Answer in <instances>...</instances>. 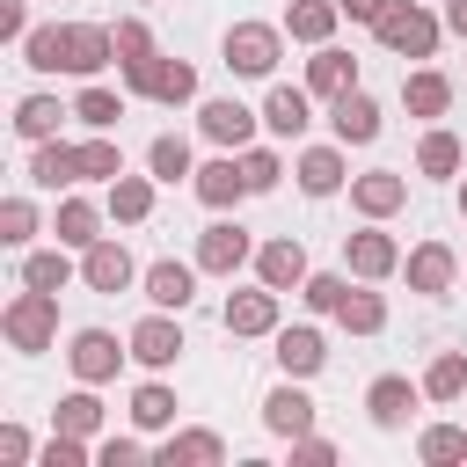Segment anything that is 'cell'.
Listing matches in <instances>:
<instances>
[{
    "mask_svg": "<svg viewBox=\"0 0 467 467\" xmlns=\"http://www.w3.org/2000/svg\"><path fill=\"white\" fill-rule=\"evenodd\" d=\"M109 58H117V29H102V22H44V29L22 36V66H36V73L95 80Z\"/></svg>",
    "mask_w": 467,
    "mask_h": 467,
    "instance_id": "obj_1",
    "label": "cell"
},
{
    "mask_svg": "<svg viewBox=\"0 0 467 467\" xmlns=\"http://www.w3.org/2000/svg\"><path fill=\"white\" fill-rule=\"evenodd\" d=\"M0 336H7L15 350H51V343H58V292L22 285V292L0 306Z\"/></svg>",
    "mask_w": 467,
    "mask_h": 467,
    "instance_id": "obj_2",
    "label": "cell"
},
{
    "mask_svg": "<svg viewBox=\"0 0 467 467\" xmlns=\"http://www.w3.org/2000/svg\"><path fill=\"white\" fill-rule=\"evenodd\" d=\"M372 36H379L394 58H431L438 36H445V15H431V7H416V0H394V7L372 22Z\"/></svg>",
    "mask_w": 467,
    "mask_h": 467,
    "instance_id": "obj_3",
    "label": "cell"
},
{
    "mask_svg": "<svg viewBox=\"0 0 467 467\" xmlns=\"http://www.w3.org/2000/svg\"><path fill=\"white\" fill-rule=\"evenodd\" d=\"M219 51H226V73H241V80H270L277 58H285V29H270V22H234Z\"/></svg>",
    "mask_w": 467,
    "mask_h": 467,
    "instance_id": "obj_4",
    "label": "cell"
},
{
    "mask_svg": "<svg viewBox=\"0 0 467 467\" xmlns=\"http://www.w3.org/2000/svg\"><path fill=\"white\" fill-rule=\"evenodd\" d=\"M124 88L131 95H146V102H161V109H182V102H197V66L190 58H146V66H124Z\"/></svg>",
    "mask_w": 467,
    "mask_h": 467,
    "instance_id": "obj_5",
    "label": "cell"
},
{
    "mask_svg": "<svg viewBox=\"0 0 467 467\" xmlns=\"http://www.w3.org/2000/svg\"><path fill=\"white\" fill-rule=\"evenodd\" d=\"M131 358V343H117L109 328H80L73 343H66V365H73V379L80 387H102V379H117V365Z\"/></svg>",
    "mask_w": 467,
    "mask_h": 467,
    "instance_id": "obj_6",
    "label": "cell"
},
{
    "mask_svg": "<svg viewBox=\"0 0 467 467\" xmlns=\"http://www.w3.org/2000/svg\"><path fill=\"white\" fill-rule=\"evenodd\" d=\"M241 263H255V241H248V226H241V219H212V226L197 234V270H212V277H234Z\"/></svg>",
    "mask_w": 467,
    "mask_h": 467,
    "instance_id": "obj_7",
    "label": "cell"
},
{
    "mask_svg": "<svg viewBox=\"0 0 467 467\" xmlns=\"http://www.w3.org/2000/svg\"><path fill=\"white\" fill-rule=\"evenodd\" d=\"M343 263H350V277L379 285V277H394V270H401V248H394V234H379V219H372V226L343 234Z\"/></svg>",
    "mask_w": 467,
    "mask_h": 467,
    "instance_id": "obj_8",
    "label": "cell"
},
{
    "mask_svg": "<svg viewBox=\"0 0 467 467\" xmlns=\"http://www.w3.org/2000/svg\"><path fill=\"white\" fill-rule=\"evenodd\" d=\"M124 343H131V358H139L146 372H168V365H175V358L190 350V343H182V328L168 321V306H153V314H146V321H139V328H131Z\"/></svg>",
    "mask_w": 467,
    "mask_h": 467,
    "instance_id": "obj_9",
    "label": "cell"
},
{
    "mask_svg": "<svg viewBox=\"0 0 467 467\" xmlns=\"http://www.w3.org/2000/svg\"><path fill=\"white\" fill-rule=\"evenodd\" d=\"M190 190H197L212 212H234L241 197H255V190H248V175H241V153H234V146H226L219 161H204V168L190 175Z\"/></svg>",
    "mask_w": 467,
    "mask_h": 467,
    "instance_id": "obj_10",
    "label": "cell"
},
{
    "mask_svg": "<svg viewBox=\"0 0 467 467\" xmlns=\"http://www.w3.org/2000/svg\"><path fill=\"white\" fill-rule=\"evenodd\" d=\"M255 117H263V109H248V102L219 95V102H204V109H197V131H204L212 146H234V153H241V146L255 139Z\"/></svg>",
    "mask_w": 467,
    "mask_h": 467,
    "instance_id": "obj_11",
    "label": "cell"
},
{
    "mask_svg": "<svg viewBox=\"0 0 467 467\" xmlns=\"http://www.w3.org/2000/svg\"><path fill=\"white\" fill-rule=\"evenodd\" d=\"M328 131H336V146H372V139H379V102H372L365 88L336 95V102H328Z\"/></svg>",
    "mask_w": 467,
    "mask_h": 467,
    "instance_id": "obj_12",
    "label": "cell"
},
{
    "mask_svg": "<svg viewBox=\"0 0 467 467\" xmlns=\"http://www.w3.org/2000/svg\"><path fill=\"white\" fill-rule=\"evenodd\" d=\"M350 204H358L365 219H394V212L409 204V175H394V168H365V175H350Z\"/></svg>",
    "mask_w": 467,
    "mask_h": 467,
    "instance_id": "obj_13",
    "label": "cell"
},
{
    "mask_svg": "<svg viewBox=\"0 0 467 467\" xmlns=\"http://www.w3.org/2000/svg\"><path fill=\"white\" fill-rule=\"evenodd\" d=\"M80 277H88V292H124L131 277H139V263H131V248L124 241H95V248H80Z\"/></svg>",
    "mask_w": 467,
    "mask_h": 467,
    "instance_id": "obj_14",
    "label": "cell"
},
{
    "mask_svg": "<svg viewBox=\"0 0 467 467\" xmlns=\"http://www.w3.org/2000/svg\"><path fill=\"white\" fill-rule=\"evenodd\" d=\"M255 277H263L270 292H299L314 270H306V248H299L292 234H277V241H263V248H255Z\"/></svg>",
    "mask_w": 467,
    "mask_h": 467,
    "instance_id": "obj_15",
    "label": "cell"
},
{
    "mask_svg": "<svg viewBox=\"0 0 467 467\" xmlns=\"http://www.w3.org/2000/svg\"><path fill=\"white\" fill-rule=\"evenodd\" d=\"M409 292H423V299H445L452 292V277H460V255L445 248V241H423V248H409Z\"/></svg>",
    "mask_w": 467,
    "mask_h": 467,
    "instance_id": "obj_16",
    "label": "cell"
},
{
    "mask_svg": "<svg viewBox=\"0 0 467 467\" xmlns=\"http://www.w3.org/2000/svg\"><path fill=\"white\" fill-rule=\"evenodd\" d=\"M277 299H285V292H270L263 277H255V292H234L226 314H219L226 336H277Z\"/></svg>",
    "mask_w": 467,
    "mask_h": 467,
    "instance_id": "obj_17",
    "label": "cell"
},
{
    "mask_svg": "<svg viewBox=\"0 0 467 467\" xmlns=\"http://www.w3.org/2000/svg\"><path fill=\"white\" fill-rule=\"evenodd\" d=\"M263 431H277V438H306L314 431V401H306L299 379H285V387L263 394Z\"/></svg>",
    "mask_w": 467,
    "mask_h": 467,
    "instance_id": "obj_18",
    "label": "cell"
},
{
    "mask_svg": "<svg viewBox=\"0 0 467 467\" xmlns=\"http://www.w3.org/2000/svg\"><path fill=\"white\" fill-rule=\"evenodd\" d=\"M350 88H358V58L336 51V44H314V58H306V95L336 102V95H350Z\"/></svg>",
    "mask_w": 467,
    "mask_h": 467,
    "instance_id": "obj_19",
    "label": "cell"
},
{
    "mask_svg": "<svg viewBox=\"0 0 467 467\" xmlns=\"http://www.w3.org/2000/svg\"><path fill=\"white\" fill-rule=\"evenodd\" d=\"M416 401H423V387H409L401 372H379V379L365 387V409H372V423H379V431H401Z\"/></svg>",
    "mask_w": 467,
    "mask_h": 467,
    "instance_id": "obj_20",
    "label": "cell"
},
{
    "mask_svg": "<svg viewBox=\"0 0 467 467\" xmlns=\"http://www.w3.org/2000/svg\"><path fill=\"white\" fill-rule=\"evenodd\" d=\"M306 124H314V95L306 88H270L263 95V131L270 139H299Z\"/></svg>",
    "mask_w": 467,
    "mask_h": 467,
    "instance_id": "obj_21",
    "label": "cell"
},
{
    "mask_svg": "<svg viewBox=\"0 0 467 467\" xmlns=\"http://www.w3.org/2000/svg\"><path fill=\"white\" fill-rule=\"evenodd\" d=\"M270 343H277V365H285V379H314V372L328 365V343H321V328H277Z\"/></svg>",
    "mask_w": 467,
    "mask_h": 467,
    "instance_id": "obj_22",
    "label": "cell"
},
{
    "mask_svg": "<svg viewBox=\"0 0 467 467\" xmlns=\"http://www.w3.org/2000/svg\"><path fill=\"white\" fill-rule=\"evenodd\" d=\"M29 182H36V190H73V182H80V146L44 139V146L29 153Z\"/></svg>",
    "mask_w": 467,
    "mask_h": 467,
    "instance_id": "obj_23",
    "label": "cell"
},
{
    "mask_svg": "<svg viewBox=\"0 0 467 467\" xmlns=\"http://www.w3.org/2000/svg\"><path fill=\"white\" fill-rule=\"evenodd\" d=\"M146 299L168 306V314H182V306L197 299V263H175V255L153 263V270H146Z\"/></svg>",
    "mask_w": 467,
    "mask_h": 467,
    "instance_id": "obj_24",
    "label": "cell"
},
{
    "mask_svg": "<svg viewBox=\"0 0 467 467\" xmlns=\"http://www.w3.org/2000/svg\"><path fill=\"white\" fill-rule=\"evenodd\" d=\"M153 460H161V467H219V460H226V438H219V431H175V438H161Z\"/></svg>",
    "mask_w": 467,
    "mask_h": 467,
    "instance_id": "obj_25",
    "label": "cell"
},
{
    "mask_svg": "<svg viewBox=\"0 0 467 467\" xmlns=\"http://www.w3.org/2000/svg\"><path fill=\"white\" fill-rule=\"evenodd\" d=\"M292 175H299V190H306V197H336V190L350 182V175H343V153H336V146H306V153L292 161Z\"/></svg>",
    "mask_w": 467,
    "mask_h": 467,
    "instance_id": "obj_26",
    "label": "cell"
},
{
    "mask_svg": "<svg viewBox=\"0 0 467 467\" xmlns=\"http://www.w3.org/2000/svg\"><path fill=\"white\" fill-rule=\"evenodd\" d=\"M336 22H343L336 0H292V7H285V36H292V44H328Z\"/></svg>",
    "mask_w": 467,
    "mask_h": 467,
    "instance_id": "obj_27",
    "label": "cell"
},
{
    "mask_svg": "<svg viewBox=\"0 0 467 467\" xmlns=\"http://www.w3.org/2000/svg\"><path fill=\"white\" fill-rule=\"evenodd\" d=\"M401 102H409V117H445V109H452V80L431 73V66H416V73L401 80Z\"/></svg>",
    "mask_w": 467,
    "mask_h": 467,
    "instance_id": "obj_28",
    "label": "cell"
},
{
    "mask_svg": "<svg viewBox=\"0 0 467 467\" xmlns=\"http://www.w3.org/2000/svg\"><path fill=\"white\" fill-rule=\"evenodd\" d=\"M51 234H58L66 248H95V241H102V212H95L88 197H58V219H51Z\"/></svg>",
    "mask_w": 467,
    "mask_h": 467,
    "instance_id": "obj_29",
    "label": "cell"
},
{
    "mask_svg": "<svg viewBox=\"0 0 467 467\" xmlns=\"http://www.w3.org/2000/svg\"><path fill=\"white\" fill-rule=\"evenodd\" d=\"M58 117H73V109H58V95H22V102H15V131H22L29 146L58 139Z\"/></svg>",
    "mask_w": 467,
    "mask_h": 467,
    "instance_id": "obj_30",
    "label": "cell"
},
{
    "mask_svg": "<svg viewBox=\"0 0 467 467\" xmlns=\"http://www.w3.org/2000/svg\"><path fill=\"white\" fill-rule=\"evenodd\" d=\"M423 394H431V401H460V394H467V350H438V358L423 365Z\"/></svg>",
    "mask_w": 467,
    "mask_h": 467,
    "instance_id": "obj_31",
    "label": "cell"
},
{
    "mask_svg": "<svg viewBox=\"0 0 467 467\" xmlns=\"http://www.w3.org/2000/svg\"><path fill=\"white\" fill-rule=\"evenodd\" d=\"M146 168H153V182H182V175H197V168H190V139H182V131H161V139L146 146Z\"/></svg>",
    "mask_w": 467,
    "mask_h": 467,
    "instance_id": "obj_32",
    "label": "cell"
},
{
    "mask_svg": "<svg viewBox=\"0 0 467 467\" xmlns=\"http://www.w3.org/2000/svg\"><path fill=\"white\" fill-rule=\"evenodd\" d=\"M416 168L445 182V175H460V168H467V146H460L452 131H423V146H416Z\"/></svg>",
    "mask_w": 467,
    "mask_h": 467,
    "instance_id": "obj_33",
    "label": "cell"
},
{
    "mask_svg": "<svg viewBox=\"0 0 467 467\" xmlns=\"http://www.w3.org/2000/svg\"><path fill=\"white\" fill-rule=\"evenodd\" d=\"M117 175H124V146H117L109 131L80 139V182H117Z\"/></svg>",
    "mask_w": 467,
    "mask_h": 467,
    "instance_id": "obj_34",
    "label": "cell"
},
{
    "mask_svg": "<svg viewBox=\"0 0 467 467\" xmlns=\"http://www.w3.org/2000/svg\"><path fill=\"white\" fill-rule=\"evenodd\" d=\"M146 212H153V175H117V182H109V219L139 226Z\"/></svg>",
    "mask_w": 467,
    "mask_h": 467,
    "instance_id": "obj_35",
    "label": "cell"
},
{
    "mask_svg": "<svg viewBox=\"0 0 467 467\" xmlns=\"http://www.w3.org/2000/svg\"><path fill=\"white\" fill-rule=\"evenodd\" d=\"M22 285H36V292H66V285H73L66 241H58V248H36V255H22Z\"/></svg>",
    "mask_w": 467,
    "mask_h": 467,
    "instance_id": "obj_36",
    "label": "cell"
},
{
    "mask_svg": "<svg viewBox=\"0 0 467 467\" xmlns=\"http://www.w3.org/2000/svg\"><path fill=\"white\" fill-rule=\"evenodd\" d=\"M51 431H73V438H95L102 431V401L80 387V394H66L58 409H51Z\"/></svg>",
    "mask_w": 467,
    "mask_h": 467,
    "instance_id": "obj_37",
    "label": "cell"
},
{
    "mask_svg": "<svg viewBox=\"0 0 467 467\" xmlns=\"http://www.w3.org/2000/svg\"><path fill=\"white\" fill-rule=\"evenodd\" d=\"M73 117H80L88 131H117V117H124V95H117V88H80Z\"/></svg>",
    "mask_w": 467,
    "mask_h": 467,
    "instance_id": "obj_38",
    "label": "cell"
},
{
    "mask_svg": "<svg viewBox=\"0 0 467 467\" xmlns=\"http://www.w3.org/2000/svg\"><path fill=\"white\" fill-rule=\"evenodd\" d=\"M336 321H343L350 336H379V328H387V299H379V292H350V299L336 306Z\"/></svg>",
    "mask_w": 467,
    "mask_h": 467,
    "instance_id": "obj_39",
    "label": "cell"
},
{
    "mask_svg": "<svg viewBox=\"0 0 467 467\" xmlns=\"http://www.w3.org/2000/svg\"><path fill=\"white\" fill-rule=\"evenodd\" d=\"M131 423H139V431H168V423H175V394H168L161 379H146V387L131 394Z\"/></svg>",
    "mask_w": 467,
    "mask_h": 467,
    "instance_id": "obj_40",
    "label": "cell"
},
{
    "mask_svg": "<svg viewBox=\"0 0 467 467\" xmlns=\"http://www.w3.org/2000/svg\"><path fill=\"white\" fill-rule=\"evenodd\" d=\"M416 452H423L431 467H452V460H467V431H452V423H431V431L416 438Z\"/></svg>",
    "mask_w": 467,
    "mask_h": 467,
    "instance_id": "obj_41",
    "label": "cell"
},
{
    "mask_svg": "<svg viewBox=\"0 0 467 467\" xmlns=\"http://www.w3.org/2000/svg\"><path fill=\"white\" fill-rule=\"evenodd\" d=\"M241 175H248V190L263 197V190H277V182H285V161H277L270 146H241Z\"/></svg>",
    "mask_w": 467,
    "mask_h": 467,
    "instance_id": "obj_42",
    "label": "cell"
},
{
    "mask_svg": "<svg viewBox=\"0 0 467 467\" xmlns=\"http://www.w3.org/2000/svg\"><path fill=\"white\" fill-rule=\"evenodd\" d=\"M299 299H306L314 314H336V306L350 299V277H336V270H314V277L299 285Z\"/></svg>",
    "mask_w": 467,
    "mask_h": 467,
    "instance_id": "obj_43",
    "label": "cell"
},
{
    "mask_svg": "<svg viewBox=\"0 0 467 467\" xmlns=\"http://www.w3.org/2000/svg\"><path fill=\"white\" fill-rule=\"evenodd\" d=\"M29 234H36V204L29 197H7L0 204V241L7 248H29Z\"/></svg>",
    "mask_w": 467,
    "mask_h": 467,
    "instance_id": "obj_44",
    "label": "cell"
},
{
    "mask_svg": "<svg viewBox=\"0 0 467 467\" xmlns=\"http://www.w3.org/2000/svg\"><path fill=\"white\" fill-rule=\"evenodd\" d=\"M153 58V29L146 22H117V66H146Z\"/></svg>",
    "mask_w": 467,
    "mask_h": 467,
    "instance_id": "obj_45",
    "label": "cell"
},
{
    "mask_svg": "<svg viewBox=\"0 0 467 467\" xmlns=\"http://www.w3.org/2000/svg\"><path fill=\"white\" fill-rule=\"evenodd\" d=\"M44 467H88V438H73V431H51V445L36 452Z\"/></svg>",
    "mask_w": 467,
    "mask_h": 467,
    "instance_id": "obj_46",
    "label": "cell"
},
{
    "mask_svg": "<svg viewBox=\"0 0 467 467\" xmlns=\"http://www.w3.org/2000/svg\"><path fill=\"white\" fill-rule=\"evenodd\" d=\"M95 460H102V467H139V460H146V445H139V438H102V445H95Z\"/></svg>",
    "mask_w": 467,
    "mask_h": 467,
    "instance_id": "obj_47",
    "label": "cell"
},
{
    "mask_svg": "<svg viewBox=\"0 0 467 467\" xmlns=\"http://www.w3.org/2000/svg\"><path fill=\"white\" fill-rule=\"evenodd\" d=\"M328 460H336V445H328V438H314V431H306V438H292V467H328Z\"/></svg>",
    "mask_w": 467,
    "mask_h": 467,
    "instance_id": "obj_48",
    "label": "cell"
},
{
    "mask_svg": "<svg viewBox=\"0 0 467 467\" xmlns=\"http://www.w3.org/2000/svg\"><path fill=\"white\" fill-rule=\"evenodd\" d=\"M0 36H7V44L29 36V7H22V0H0Z\"/></svg>",
    "mask_w": 467,
    "mask_h": 467,
    "instance_id": "obj_49",
    "label": "cell"
},
{
    "mask_svg": "<svg viewBox=\"0 0 467 467\" xmlns=\"http://www.w3.org/2000/svg\"><path fill=\"white\" fill-rule=\"evenodd\" d=\"M0 460H36V445H29V431H22V423H7V431H0Z\"/></svg>",
    "mask_w": 467,
    "mask_h": 467,
    "instance_id": "obj_50",
    "label": "cell"
},
{
    "mask_svg": "<svg viewBox=\"0 0 467 467\" xmlns=\"http://www.w3.org/2000/svg\"><path fill=\"white\" fill-rule=\"evenodd\" d=\"M336 7H343V22H365V29H372V22H379L394 0H336Z\"/></svg>",
    "mask_w": 467,
    "mask_h": 467,
    "instance_id": "obj_51",
    "label": "cell"
},
{
    "mask_svg": "<svg viewBox=\"0 0 467 467\" xmlns=\"http://www.w3.org/2000/svg\"><path fill=\"white\" fill-rule=\"evenodd\" d=\"M445 29H452V36H467V0H445Z\"/></svg>",
    "mask_w": 467,
    "mask_h": 467,
    "instance_id": "obj_52",
    "label": "cell"
},
{
    "mask_svg": "<svg viewBox=\"0 0 467 467\" xmlns=\"http://www.w3.org/2000/svg\"><path fill=\"white\" fill-rule=\"evenodd\" d=\"M460 219H467V182H460Z\"/></svg>",
    "mask_w": 467,
    "mask_h": 467,
    "instance_id": "obj_53",
    "label": "cell"
}]
</instances>
